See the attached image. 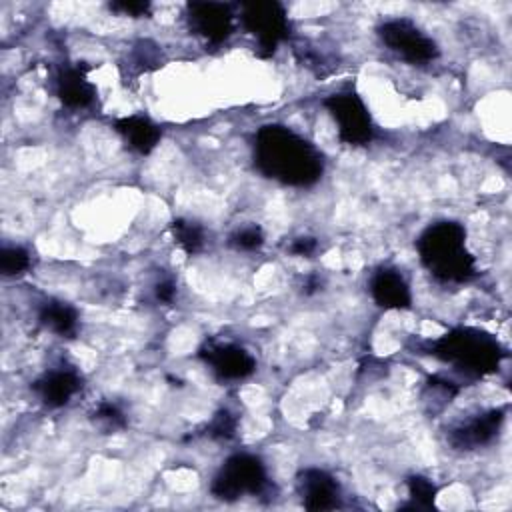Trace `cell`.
I'll return each mask as SVG.
<instances>
[{"label":"cell","mask_w":512,"mask_h":512,"mask_svg":"<svg viewBox=\"0 0 512 512\" xmlns=\"http://www.w3.org/2000/svg\"><path fill=\"white\" fill-rule=\"evenodd\" d=\"M426 270L444 284H464L474 272V256L466 250V230L462 224L442 220L430 224L416 240Z\"/></svg>","instance_id":"cell-2"},{"label":"cell","mask_w":512,"mask_h":512,"mask_svg":"<svg viewBox=\"0 0 512 512\" xmlns=\"http://www.w3.org/2000/svg\"><path fill=\"white\" fill-rule=\"evenodd\" d=\"M318 248V242L316 238H310V236H300L296 238L292 244H290V252L296 254V256H312Z\"/></svg>","instance_id":"cell-24"},{"label":"cell","mask_w":512,"mask_h":512,"mask_svg":"<svg viewBox=\"0 0 512 512\" xmlns=\"http://www.w3.org/2000/svg\"><path fill=\"white\" fill-rule=\"evenodd\" d=\"M172 236L174 242L186 252L196 254L204 248V228L198 222L178 218L172 222Z\"/></svg>","instance_id":"cell-17"},{"label":"cell","mask_w":512,"mask_h":512,"mask_svg":"<svg viewBox=\"0 0 512 512\" xmlns=\"http://www.w3.org/2000/svg\"><path fill=\"white\" fill-rule=\"evenodd\" d=\"M368 290L372 294V300L384 308V310H406L412 306V292L396 268L382 266L370 276Z\"/></svg>","instance_id":"cell-12"},{"label":"cell","mask_w":512,"mask_h":512,"mask_svg":"<svg viewBox=\"0 0 512 512\" xmlns=\"http://www.w3.org/2000/svg\"><path fill=\"white\" fill-rule=\"evenodd\" d=\"M198 354L220 380H244L256 370L254 356L232 342H208Z\"/></svg>","instance_id":"cell-9"},{"label":"cell","mask_w":512,"mask_h":512,"mask_svg":"<svg viewBox=\"0 0 512 512\" xmlns=\"http://www.w3.org/2000/svg\"><path fill=\"white\" fill-rule=\"evenodd\" d=\"M236 432V418L228 410H220L208 424V436L218 440H228Z\"/></svg>","instance_id":"cell-22"},{"label":"cell","mask_w":512,"mask_h":512,"mask_svg":"<svg viewBox=\"0 0 512 512\" xmlns=\"http://www.w3.org/2000/svg\"><path fill=\"white\" fill-rule=\"evenodd\" d=\"M254 166L284 186L306 188L320 180L324 158L320 150L284 124H266L254 134Z\"/></svg>","instance_id":"cell-1"},{"label":"cell","mask_w":512,"mask_h":512,"mask_svg":"<svg viewBox=\"0 0 512 512\" xmlns=\"http://www.w3.org/2000/svg\"><path fill=\"white\" fill-rule=\"evenodd\" d=\"M92 420L96 426H100L106 432H116L126 426L124 412L112 402H100L92 412Z\"/></svg>","instance_id":"cell-19"},{"label":"cell","mask_w":512,"mask_h":512,"mask_svg":"<svg viewBox=\"0 0 512 512\" xmlns=\"http://www.w3.org/2000/svg\"><path fill=\"white\" fill-rule=\"evenodd\" d=\"M430 354L468 376L490 374L502 360V348L496 338L472 328H458L444 334L430 346Z\"/></svg>","instance_id":"cell-3"},{"label":"cell","mask_w":512,"mask_h":512,"mask_svg":"<svg viewBox=\"0 0 512 512\" xmlns=\"http://www.w3.org/2000/svg\"><path fill=\"white\" fill-rule=\"evenodd\" d=\"M502 422H504V410L490 408L454 426L448 434V442L456 450H474V448L486 446L498 436Z\"/></svg>","instance_id":"cell-10"},{"label":"cell","mask_w":512,"mask_h":512,"mask_svg":"<svg viewBox=\"0 0 512 512\" xmlns=\"http://www.w3.org/2000/svg\"><path fill=\"white\" fill-rule=\"evenodd\" d=\"M186 18L190 30L210 44H220L234 32L232 6L222 2H190Z\"/></svg>","instance_id":"cell-8"},{"label":"cell","mask_w":512,"mask_h":512,"mask_svg":"<svg viewBox=\"0 0 512 512\" xmlns=\"http://www.w3.org/2000/svg\"><path fill=\"white\" fill-rule=\"evenodd\" d=\"M268 486V474L260 458L252 454L230 456L216 472L210 492L224 502H234L242 496L262 494Z\"/></svg>","instance_id":"cell-4"},{"label":"cell","mask_w":512,"mask_h":512,"mask_svg":"<svg viewBox=\"0 0 512 512\" xmlns=\"http://www.w3.org/2000/svg\"><path fill=\"white\" fill-rule=\"evenodd\" d=\"M298 496L308 510H334L340 504V486L320 468H304L296 478Z\"/></svg>","instance_id":"cell-11"},{"label":"cell","mask_w":512,"mask_h":512,"mask_svg":"<svg viewBox=\"0 0 512 512\" xmlns=\"http://www.w3.org/2000/svg\"><path fill=\"white\" fill-rule=\"evenodd\" d=\"M30 268V254L22 246H4L0 254V272L4 276H20Z\"/></svg>","instance_id":"cell-18"},{"label":"cell","mask_w":512,"mask_h":512,"mask_svg":"<svg viewBox=\"0 0 512 512\" xmlns=\"http://www.w3.org/2000/svg\"><path fill=\"white\" fill-rule=\"evenodd\" d=\"M264 244V232L260 226L250 224V226H242L238 228L232 236H230V246H234L236 250H244V252H252L258 250Z\"/></svg>","instance_id":"cell-20"},{"label":"cell","mask_w":512,"mask_h":512,"mask_svg":"<svg viewBox=\"0 0 512 512\" xmlns=\"http://www.w3.org/2000/svg\"><path fill=\"white\" fill-rule=\"evenodd\" d=\"M40 324L58 336H74L78 330V312L74 306L62 300H48L38 310Z\"/></svg>","instance_id":"cell-16"},{"label":"cell","mask_w":512,"mask_h":512,"mask_svg":"<svg viewBox=\"0 0 512 512\" xmlns=\"http://www.w3.org/2000/svg\"><path fill=\"white\" fill-rule=\"evenodd\" d=\"M242 26L256 38L260 56H272L282 40L288 38L290 20L280 2H248L240 6Z\"/></svg>","instance_id":"cell-5"},{"label":"cell","mask_w":512,"mask_h":512,"mask_svg":"<svg viewBox=\"0 0 512 512\" xmlns=\"http://www.w3.org/2000/svg\"><path fill=\"white\" fill-rule=\"evenodd\" d=\"M380 40L410 64H428L438 58L436 42L410 18H388L378 26Z\"/></svg>","instance_id":"cell-7"},{"label":"cell","mask_w":512,"mask_h":512,"mask_svg":"<svg viewBox=\"0 0 512 512\" xmlns=\"http://www.w3.org/2000/svg\"><path fill=\"white\" fill-rule=\"evenodd\" d=\"M326 110L336 122L338 138L348 146H364L374 136V124L368 106L364 100L352 92L342 90L336 94H330L324 100Z\"/></svg>","instance_id":"cell-6"},{"label":"cell","mask_w":512,"mask_h":512,"mask_svg":"<svg viewBox=\"0 0 512 512\" xmlns=\"http://www.w3.org/2000/svg\"><path fill=\"white\" fill-rule=\"evenodd\" d=\"M80 388H82V378L78 370L70 366L52 368L34 384L38 398L48 408L66 406L72 400V396L80 392Z\"/></svg>","instance_id":"cell-13"},{"label":"cell","mask_w":512,"mask_h":512,"mask_svg":"<svg viewBox=\"0 0 512 512\" xmlns=\"http://www.w3.org/2000/svg\"><path fill=\"white\" fill-rule=\"evenodd\" d=\"M154 294H156V298L160 300V302H172L174 300V296H176V286H174V282H170V280H160L158 284H156V288H154Z\"/></svg>","instance_id":"cell-25"},{"label":"cell","mask_w":512,"mask_h":512,"mask_svg":"<svg viewBox=\"0 0 512 512\" xmlns=\"http://www.w3.org/2000/svg\"><path fill=\"white\" fill-rule=\"evenodd\" d=\"M408 494L418 508H428L434 504L436 486L424 476H412L408 480Z\"/></svg>","instance_id":"cell-21"},{"label":"cell","mask_w":512,"mask_h":512,"mask_svg":"<svg viewBox=\"0 0 512 512\" xmlns=\"http://www.w3.org/2000/svg\"><path fill=\"white\" fill-rule=\"evenodd\" d=\"M114 130L138 154H150L162 138V130L150 118L138 114L118 118L114 122Z\"/></svg>","instance_id":"cell-15"},{"label":"cell","mask_w":512,"mask_h":512,"mask_svg":"<svg viewBox=\"0 0 512 512\" xmlns=\"http://www.w3.org/2000/svg\"><path fill=\"white\" fill-rule=\"evenodd\" d=\"M54 84H56V96L60 98V102L72 110L90 106L96 96V88L88 80V68L82 64L60 68Z\"/></svg>","instance_id":"cell-14"},{"label":"cell","mask_w":512,"mask_h":512,"mask_svg":"<svg viewBox=\"0 0 512 512\" xmlns=\"http://www.w3.org/2000/svg\"><path fill=\"white\" fill-rule=\"evenodd\" d=\"M150 2H112L110 10L120 14V16H130V18H140L150 12Z\"/></svg>","instance_id":"cell-23"}]
</instances>
